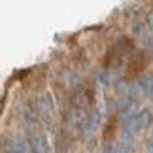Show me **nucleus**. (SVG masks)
<instances>
[{
    "label": "nucleus",
    "mask_w": 153,
    "mask_h": 153,
    "mask_svg": "<svg viewBox=\"0 0 153 153\" xmlns=\"http://www.w3.org/2000/svg\"><path fill=\"white\" fill-rule=\"evenodd\" d=\"M45 153H51V151H49V149H48V151H45Z\"/></svg>",
    "instance_id": "nucleus-5"
},
{
    "label": "nucleus",
    "mask_w": 153,
    "mask_h": 153,
    "mask_svg": "<svg viewBox=\"0 0 153 153\" xmlns=\"http://www.w3.org/2000/svg\"><path fill=\"white\" fill-rule=\"evenodd\" d=\"M48 151V142H45L44 136H36L32 140L30 148H28V153H45Z\"/></svg>",
    "instance_id": "nucleus-3"
},
{
    "label": "nucleus",
    "mask_w": 153,
    "mask_h": 153,
    "mask_svg": "<svg viewBox=\"0 0 153 153\" xmlns=\"http://www.w3.org/2000/svg\"><path fill=\"white\" fill-rule=\"evenodd\" d=\"M38 114L42 117V121L45 125H51L53 117H55V98L51 93H44L38 100Z\"/></svg>",
    "instance_id": "nucleus-1"
},
{
    "label": "nucleus",
    "mask_w": 153,
    "mask_h": 153,
    "mask_svg": "<svg viewBox=\"0 0 153 153\" xmlns=\"http://www.w3.org/2000/svg\"><path fill=\"white\" fill-rule=\"evenodd\" d=\"M28 148L30 146H27L25 138L19 136V134H10L4 140V151L6 153H28Z\"/></svg>",
    "instance_id": "nucleus-2"
},
{
    "label": "nucleus",
    "mask_w": 153,
    "mask_h": 153,
    "mask_svg": "<svg viewBox=\"0 0 153 153\" xmlns=\"http://www.w3.org/2000/svg\"><path fill=\"white\" fill-rule=\"evenodd\" d=\"M114 151H115V148L111 144H108V146H106V149H104V153H114Z\"/></svg>",
    "instance_id": "nucleus-4"
}]
</instances>
